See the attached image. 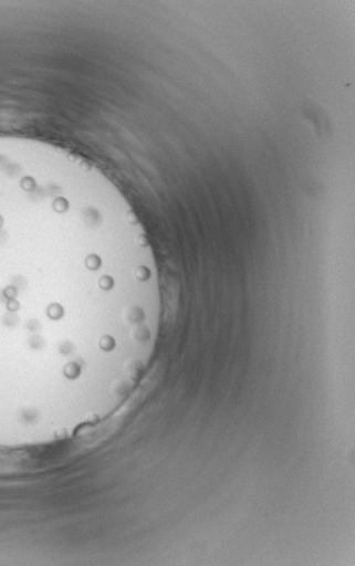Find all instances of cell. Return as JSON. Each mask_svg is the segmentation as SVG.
Returning <instances> with one entry per match:
<instances>
[{
	"label": "cell",
	"instance_id": "6da1fadb",
	"mask_svg": "<svg viewBox=\"0 0 355 566\" xmlns=\"http://www.w3.org/2000/svg\"><path fill=\"white\" fill-rule=\"evenodd\" d=\"M160 310L157 262L117 191L48 146L0 138V408L33 418L59 376L84 377L69 328L145 329Z\"/></svg>",
	"mask_w": 355,
	"mask_h": 566
}]
</instances>
